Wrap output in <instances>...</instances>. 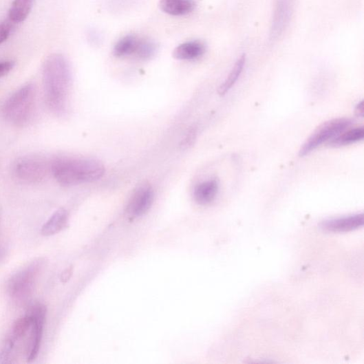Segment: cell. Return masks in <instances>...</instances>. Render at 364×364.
I'll use <instances>...</instances> for the list:
<instances>
[{
	"mask_svg": "<svg viewBox=\"0 0 364 364\" xmlns=\"http://www.w3.org/2000/svg\"><path fill=\"white\" fill-rule=\"evenodd\" d=\"M42 78L49 110L56 116H65L72 87V69L65 56L57 53L47 56L43 64Z\"/></svg>",
	"mask_w": 364,
	"mask_h": 364,
	"instance_id": "cell-1",
	"label": "cell"
},
{
	"mask_svg": "<svg viewBox=\"0 0 364 364\" xmlns=\"http://www.w3.org/2000/svg\"><path fill=\"white\" fill-rule=\"evenodd\" d=\"M51 174L61 186H72L101 179L105 167L96 160L59 157L51 161Z\"/></svg>",
	"mask_w": 364,
	"mask_h": 364,
	"instance_id": "cell-2",
	"label": "cell"
},
{
	"mask_svg": "<svg viewBox=\"0 0 364 364\" xmlns=\"http://www.w3.org/2000/svg\"><path fill=\"white\" fill-rule=\"evenodd\" d=\"M36 101V89L33 83L23 85L3 104L1 112L8 122L18 127L28 125L32 119Z\"/></svg>",
	"mask_w": 364,
	"mask_h": 364,
	"instance_id": "cell-3",
	"label": "cell"
},
{
	"mask_svg": "<svg viewBox=\"0 0 364 364\" xmlns=\"http://www.w3.org/2000/svg\"><path fill=\"white\" fill-rule=\"evenodd\" d=\"M45 264V259H36L11 277L8 292L16 306L23 307L30 303Z\"/></svg>",
	"mask_w": 364,
	"mask_h": 364,
	"instance_id": "cell-4",
	"label": "cell"
},
{
	"mask_svg": "<svg viewBox=\"0 0 364 364\" xmlns=\"http://www.w3.org/2000/svg\"><path fill=\"white\" fill-rule=\"evenodd\" d=\"M13 173L21 182L39 184L45 180L51 173V162L36 156L20 158L14 164Z\"/></svg>",
	"mask_w": 364,
	"mask_h": 364,
	"instance_id": "cell-5",
	"label": "cell"
},
{
	"mask_svg": "<svg viewBox=\"0 0 364 364\" xmlns=\"http://www.w3.org/2000/svg\"><path fill=\"white\" fill-rule=\"evenodd\" d=\"M352 124V121L348 118H336L320 125L304 143L299 151V156L309 155L321 145L345 131Z\"/></svg>",
	"mask_w": 364,
	"mask_h": 364,
	"instance_id": "cell-6",
	"label": "cell"
},
{
	"mask_svg": "<svg viewBox=\"0 0 364 364\" xmlns=\"http://www.w3.org/2000/svg\"><path fill=\"white\" fill-rule=\"evenodd\" d=\"M32 318L31 341L26 361H34L39 355L47 318V308L41 303L33 305L28 310Z\"/></svg>",
	"mask_w": 364,
	"mask_h": 364,
	"instance_id": "cell-7",
	"label": "cell"
},
{
	"mask_svg": "<svg viewBox=\"0 0 364 364\" xmlns=\"http://www.w3.org/2000/svg\"><path fill=\"white\" fill-rule=\"evenodd\" d=\"M154 197V191L151 185L145 183L140 185L128 205V211L135 217L143 216L151 208Z\"/></svg>",
	"mask_w": 364,
	"mask_h": 364,
	"instance_id": "cell-8",
	"label": "cell"
},
{
	"mask_svg": "<svg viewBox=\"0 0 364 364\" xmlns=\"http://www.w3.org/2000/svg\"><path fill=\"white\" fill-rule=\"evenodd\" d=\"M292 13V0H277L270 32L272 39L279 37L284 32L289 24Z\"/></svg>",
	"mask_w": 364,
	"mask_h": 364,
	"instance_id": "cell-9",
	"label": "cell"
},
{
	"mask_svg": "<svg viewBox=\"0 0 364 364\" xmlns=\"http://www.w3.org/2000/svg\"><path fill=\"white\" fill-rule=\"evenodd\" d=\"M364 224L363 213L355 215L330 220L323 222L321 227L326 231L332 233H343L356 230Z\"/></svg>",
	"mask_w": 364,
	"mask_h": 364,
	"instance_id": "cell-10",
	"label": "cell"
},
{
	"mask_svg": "<svg viewBox=\"0 0 364 364\" xmlns=\"http://www.w3.org/2000/svg\"><path fill=\"white\" fill-rule=\"evenodd\" d=\"M69 222V213L63 208L58 209L53 213L49 220L43 225L41 234L44 237H52L63 231L67 226Z\"/></svg>",
	"mask_w": 364,
	"mask_h": 364,
	"instance_id": "cell-11",
	"label": "cell"
},
{
	"mask_svg": "<svg viewBox=\"0 0 364 364\" xmlns=\"http://www.w3.org/2000/svg\"><path fill=\"white\" fill-rule=\"evenodd\" d=\"M220 189L217 180H209L199 184L195 189L194 197L201 205H207L213 202L217 197Z\"/></svg>",
	"mask_w": 364,
	"mask_h": 364,
	"instance_id": "cell-12",
	"label": "cell"
},
{
	"mask_svg": "<svg viewBox=\"0 0 364 364\" xmlns=\"http://www.w3.org/2000/svg\"><path fill=\"white\" fill-rule=\"evenodd\" d=\"M206 52V46L200 41H191L179 45L173 51V57L178 60H195Z\"/></svg>",
	"mask_w": 364,
	"mask_h": 364,
	"instance_id": "cell-13",
	"label": "cell"
},
{
	"mask_svg": "<svg viewBox=\"0 0 364 364\" xmlns=\"http://www.w3.org/2000/svg\"><path fill=\"white\" fill-rule=\"evenodd\" d=\"M160 8L164 12L173 16H184L195 10L194 0H160Z\"/></svg>",
	"mask_w": 364,
	"mask_h": 364,
	"instance_id": "cell-14",
	"label": "cell"
},
{
	"mask_svg": "<svg viewBox=\"0 0 364 364\" xmlns=\"http://www.w3.org/2000/svg\"><path fill=\"white\" fill-rule=\"evenodd\" d=\"M34 0H14L9 11V19L14 23H23L30 15Z\"/></svg>",
	"mask_w": 364,
	"mask_h": 364,
	"instance_id": "cell-15",
	"label": "cell"
},
{
	"mask_svg": "<svg viewBox=\"0 0 364 364\" xmlns=\"http://www.w3.org/2000/svg\"><path fill=\"white\" fill-rule=\"evenodd\" d=\"M140 39L134 35H127L121 38L114 48V54L117 57H125L134 55L139 43Z\"/></svg>",
	"mask_w": 364,
	"mask_h": 364,
	"instance_id": "cell-16",
	"label": "cell"
},
{
	"mask_svg": "<svg viewBox=\"0 0 364 364\" xmlns=\"http://www.w3.org/2000/svg\"><path fill=\"white\" fill-rule=\"evenodd\" d=\"M246 64V56L243 55L235 63L231 73L228 76L225 81L221 85L219 89V94L220 96H224L227 94L233 85L237 83L241 76Z\"/></svg>",
	"mask_w": 364,
	"mask_h": 364,
	"instance_id": "cell-17",
	"label": "cell"
},
{
	"mask_svg": "<svg viewBox=\"0 0 364 364\" xmlns=\"http://www.w3.org/2000/svg\"><path fill=\"white\" fill-rule=\"evenodd\" d=\"M364 138V128L359 127L354 128L347 132H342L332 140L330 146L337 147L349 145L361 141Z\"/></svg>",
	"mask_w": 364,
	"mask_h": 364,
	"instance_id": "cell-18",
	"label": "cell"
},
{
	"mask_svg": "<svg viewBox=\"0 0 364 364\" xmlns=\"http://www.w3.org/2000/svg\"><path fill=\"white\" fill-rule=\"evenodd\" d=\"M158 50L156 43L151 40L140 39L135 56L141 60H148L155 56Z\"/></svg>",
	"mask_w": 364,
	"mask_h": 364,
	"instance_id": "cell-19",
	"label": "cell"
},
{
	"mask_svg": "<svg viewBox=\"0 0 364 364\" xmlns=\"http://www.w3.org/2000/svg\"><path fill=\"white\" fill-rule=\"evenodd\" d=\"M15 23L10 19L0 24V45L3 44L10 36Z\"/></svg>",
	"mask_w": 364,
	"mask_h": 364,
	"instance_id": "cell-20",
	"label": "cell"
},
{
	"mask_svg": "<svg viewBox=\"0 0 364 364\" xmlns=\"http://www.w3.org/2000/svg\"><path fill=\"white\" fill-rule=\"evenodd\" d=\"M197 138V129L196 127H191L187 133L184 139L182 140L181 146L183 149L189 148L191 146L194 144Z\"/></svg>",
	"mask_w": 364,
	"mask_h": 364,
	"instance_id": "cell-21",
	"label": "cell"
},
{
	"mask_svg": "<svg viewBox=\"0 0 364 364\" xmlns=\"http://www.w3.org/2000/svg\"><path fill=\"white\" fill-rule=\"evenodd\" d=\"M15 67L14 61H0V78L8 75Z\"/></svg>",
	"mask_w": 364,
	"mask_h": 364,
	"instance_id": "cell-22",
	"label": "cell"
},
{
	"mask_svg": "<svg viewBox=\"0 0 364 364\" xmlns=\"http://www.w3.org/2000/svg\"><path fill=\"white\" fill-rule=\"evenodd\" d=\"M72 274V268H68L64 270L61 275V281L65 283L69 280V278Z\"/></svg>",
	"mask_w": 364,
	"mask_h": 364,
	"instance_id": "cell-23",
	"label": "cell"
},
{
	"mask_svg": "<svg viewBox=\"0 0 364 364\" xmlns=\"http://www.w3.org/2000/svg\"><path fill=\"white\" fill-rule=\"evenodd\" d=\"M363 101H361L356 105V113L358 116H363Z\"/></svg>",
	"mask_w": 364,
	"mask_h": 364,
	"instance_id": "cell-24",
	"label": "cell"
}]
</instances>
